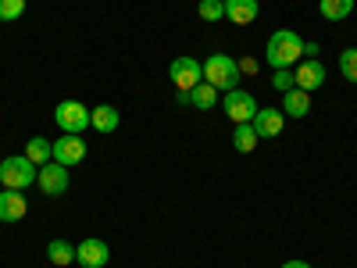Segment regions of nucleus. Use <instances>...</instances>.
I'll use <instances>...</instances> for the list:
<instances>
[{"label":"nucleus","instance_id":"1","mask_svg":"<svg viewBox=\"0 0 357 268\" xmlns=\"http://www.w3.org/2000/svg\"><path fill=\"white\" fill-rule=\"evenodd\" d=\"M304 57V40L293 33V29H275L272 40L264 47V61L268 68H293Z\"/></svg>","mask_w":357,"mask_h":268},{"label":"nucleus","instance_id":"2","mask_svg":"<svg viewBox=\"0 0 357 268\" xmlns=\"http://www.w3.org/2000/svg\"><path fill=\"white\" fill-rule=\"evenodd\" d=\"M240 61L229 54H211L204 61V82H211L218 94H229V89H240Z\"/></svg>","mask_w":357,"mask_h":268},{"label":"nucleus","instance_id":"3","mask_svg":"<svg viewBox=\"0 0 357 268\" xmlns=\"http://www.w3.org/2000/svg\"><path fill=\"white\" fill-rule=\"evenodd\" d=\"M36 165L29 161L25 154H11V158H4L0 161V186L4 190H29L36 183Z\"/></svg>","mask_w":357,"mask_h":268},{"label":"nucleus","instance_id":"4","mask_svg":"<svg viewBox=\"0 0 357 268\" xmlns=\"http://www.w3.org/2000/svg\"><path fill=\"white\" fill-rule=\"evenodd\" d=\"M54 122H57V129H61V133L82 136L89 129V107L79 104V100H61V104L54 107Z\"/></svg>","mask_w":357,"mask_h":268},{"label":"nucleus","instance_id":"5","mask_svg":"<svg viewBox=\"0 0 357 268\" xmlns=\"http://www.w3.org/2000/svg\"><path fill=\"white\" fill-rule=\"evenodd\" d=\"M168 75H172V82H175L178 94H190L193 86L204 82V65L197 61V57H175L172 68H168Z\"/></svg>","mask_w":357,"mask_h":268},{"label":"nucleus","instance_id":"6","mask_svg":"<svg viewBox=\"0 0 357 268\" xmlns=\"http://www.w3.org/2000/svg\"><path fill=\"white\" fill-rule=\"evenodd\" d=\"M225 114H229V122H254V114H257V100L247 94V89H229L225 100H222Z\"/></svg>","mask_w":357,"mask_h":268},{"label":"nucleus","instance_id":"7","mask_svg":"<svg viewBox=\"0 0 357 268\" xmlns=\"http://www.w3.org/2000/svg\"><path fill=\"white\" fill-rule=\"evenodd\" d=\"M36 183H40V190H43L47 197H61V193H68V186H72V175H68L65 165L47 161V165L40 168V175H36Z\"/></svg>","mask_w":357,"mask_h":268},{"label":"nucleus","instance_id":"8","mask_svg":"<svg viewBox=\"0 0 357 268\" xmlns=\"http://www.w3.org/2000/svg\"><path fill=\"white\" fill-rule=\"evenodd\" d=\"M82 158H86V140H82V136L65 133L61 140L54 143V161H57V165H65V168H68V165H79Z\"/></svg>","mask_w":357,"mask_h":268},{"label":"nucleus","instance_id":"9","mask_svg":"<svg viewBox=\"0 0 357 268\" xmlns=\"http://www.w3.org/2000/svg\"><path fill=\"white\" fill-rule=\"evenodd\" d=\"M75 261L82 265V268H104L107 261H111V251H107V244L104 240H82L79 247H75Z\"/></svg>","mask_w":357,"mask_h":268},{"label":"nucleus","instance_id":"10","mask_svg":"<svg viewBox=\"0 0 357 268\" xmlns=\"http://www.w3.org/2000/svg\"><path fill=\"white\" fill-rule=\"evenodd\" d=\"M293 82L301 86V89H321V82H325V65L318 61V57H304L301 65H296V72H293Z\"/></svg>","mask_w":357,"mask_h":268},{"label":"nucleus","instance_id":"11","mask_svg":"<svg viewBox=\"0 0 357 268\" xmlns=\"http://www.w3.org/2000/svg\"><path fill=\"white\" fill-rule=\"evenodd\" d=\"M250 126L257 129V136H261V140H272V136H279V133H282L286 114H282L279 107H257V114H254V122H250Z\"/></svg>","mask_w":357,"mask_h":268},{"label":"nucleus","instance_id":"12","mask_svg":"<svg viewBox=\"0 0 357 268\" xmlns=\"http://www.w3.org/2000/svg\"><path fill=\"white\" fill-rule=\"evenodd\" d=\"M29 211L22 190H0V222H22Z\"/></svg>","mask_w":357,"mask_h":268},{"label":"nucleus","instance_id":"13","mask_svg":"<svg viewBox=\"0 0 357 268\" xmlns=\"http://www.w3.org/2000/svg\"><path fill=\"white\" fill-rule=\"evenodd\" d=\"M178 104H186V107H197V111H211L218 104V89L211 82H200L193 86L190 94H178Z\"/></svg>","mask_w":357,"mask_h":268},{"label":"nucleus","instance_id":"14","mask_svg":"<svg viewBox=\"0 0 357 268\" xmlns=\"http://www.w3.org/2000/svg\"><path fill=\"white\" fill-rule=\"evenodd\" d=\"M307 111H311V94H307V89H301V86L286 89V94H282V114L307 118Z\"/></svg>","mask_w":357,"mask_h":268},{"label":"nucleus","instance_id":"15","mask_svg":"<svg viewBox=\"0 0 357 268\" xmlns=\"http://www.w3.org/2000/svg\"><path fill=\"white\" fill-rule=\"evenodd\" d=\"M257 11H261L257 0H225V18L236 22V25H250V22H257Z\"/></svg>","mask_w":357,"mask_h":268},{"label":"nucleus","instance_id":"16","mask_svg":"<svg viewBox=\"0 0 357 268\" xmlns=\"http://www.w3.org/2000/svg\"><path fill=\"white\" fill-rule=\"evenodd\" d=\"M89 126H93L97 133H114L118 126H122V118H118V107H111V104H97L93 111H89Z\"/></svg>","mask_w":357,"mask_h":268},{"label":"nucleus","instance_id":"17","mask_svg":"<svg viewBox=\"0 0 357 268\" xmlns=\"http://www.w3.org/2000/svg\"><path fill=\"white\" fill-rule=\"evenodd\" d=\"M47 261L57 265V268H68V265L75 261V247H72L68 240H50V244H47Z\"/></svg>","mask_w":357,"mask_h":268},{"label":"nucleus","instance_id":"18","mask_svg":"<svg viewBox=\"0 0 357 268\" xmlns=\"http://www.w3.org/2000/svg\"><path fill=\"white\" fill-rule=\"evenodd\" d=\"M257 129L250 126V122H240V126H236V133H232V147H236V151H240V154H250L254 151V147H257Z\"/></svg>","mask_w":357,"mask_h":268},{"label":"nucleus","instance_id":"19","mask_svg":"<svg viewBox=\"0 0 357 268\" xmlns=\"http://www.w3.org/2000/svg\"><path fill=\"white\" fill-rule=\"evenodd\" d=\"M25 158L33 161V165H47L54 158V143L43 140V136H33V140H29V147H25Z\"/></svg>","mask_w":357,"mask_h":268},{"label":"nucleus","instance_id":"20","mask_svg":"<svg viewBox=\"0 0 357 268\" xmlns=\"http://www.w3.org/2000/svg\"><path fill=\"white\" fill-rule=\"evenodd\" d=\"M354 11V0H321V18L329 22H343Z\"/></svg>","mask_w":357,"mask_h":268},{"label":"nucleus","instance_id":"21","mask_svg":"<svg viewBox=\"0 0 357 268\" xmlns=\"http://www.w3.org/2000/svg\"><path fill=\"white\" fill-rule=\"evenodd\" d=\"M197 15H200L204 22H222V18H225V0H200Z\"/></svg>","mask_w":357,"mask_h":268},{"label":"nucleus","instance_id":"22","mask_svg":"<svg viewBox=\"0 0 357 268\" xmlns=\"http://www.w3.org/2000/svg\"><path fill=\"white\" fill-rule=\"evenodd\" d=\"M340 72H343L347 82H357V47H347L340 54Z\"/></svg>","mask_w":357,"mask_h":268},{"label":"nucleus","instance_id":"23","mask_svg":"<svg viewBox=\"0 0 357 268\" xmlns=\"http://www.w3.org/2000/svg\"><path fill=\"white\" fill-rule=\"evenodd\" d=\"M25 15V0H0V22H15Z\"/></svg>","mask_w":357,"mask_h":268},{"label":"nucleus","instance_id":"24","mask_svg":"<svg viewBox=\"0 0 357 268\" xmlns=\"http://www.w3.org/2000/svg\"><path fill=\"white\" fill-rule=\"evenodd\" d=\"M272 86L279 89V94L293 89V86H296V82H293V72H289V68H275V75H272Z\"/></svg>","mask_w":357,"mask_h":268},{"label":"nucleus","instance_id":"25","mask_svg":"<svg viewBox=\"0 0 357 268\" xmlns=\"http://www.w3.org/2000/svg\"><path fill=\"white\" fill-rule=\"evenodd\" d=\"M318 54H321L318 43H304V57H318Z\"/></svg>","mask_w":357,"mask_h":268},{"label":"nucleus","instance_id":"26","mask_svg":"<svg viewBox=\"0 0 357 268\" xmlns=\"http://www.w3.org/2000/svg\"><path fill=\"white\" fill-rule=\"evenodd\" d=\"M240 72H257V61H250V57H247V61H240Z\"/></svg>","mask_w":357,"mask_h":268},{"label":"nucleus","instance_id":"27","mask_svg":"<svg viewBox=\"0 0 357 268\" xmlns=\"http://www.w3.org/2000/svg\"><path fill=\"white\" fill-rule=\"evenodd\" d=\"M282 268H311V265H307V261H286Z\"/></svg>","mask_w":357,"mask_h":268}]
</instances>
